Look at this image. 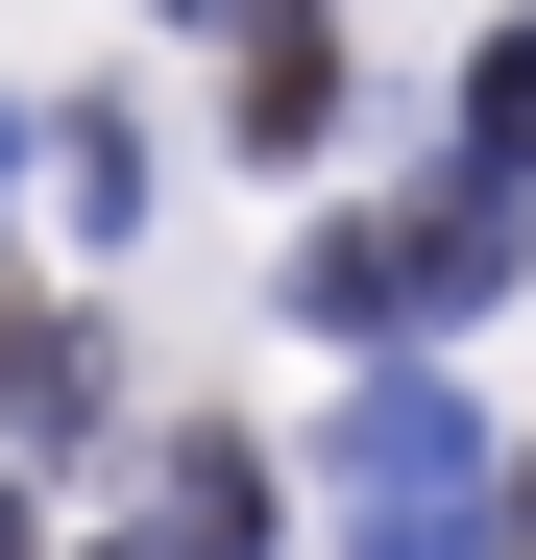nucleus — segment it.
I'll use <instances>...</instances> for the list:
<instances>
[{
  "label": "nucleus",
  "instance_id": "nucleus-1",
  "mask_svg": "<svg viewBox=\"0 0 536 560\" xmlns=\"http://www.w3.org/2000/svg\"><path fill=\"white\" fill-rule=\"evenodd\" d=\"M512 244H536V220L488 196V171H439V196L293 244V317H317V341H439V317H488V293H512Z\"/></svg>",
  "mask_w": 536,
  "mask_h": 560
},
{
  "label": "nucleus",
  "instance_id": "nucleus-2",
  "mask_svg": "<svg viewBox=\"0 0 536 560\" xmlns=\"http://www.w3.org/2000/svg\"><path fill=\"white\" fill-rule=\"evenodd\" d=\"M317 512H341V560H464V512H488V415L439 390V365H366L341 439H317Z\"/></svg>",
  "mask_w": 536,
  "mask_h": 560
},
{
  "label": "nucleus",
  "instance_id": "nucleus-3",
  "mask_svg": "<svg viewBox=\"0 0 536 560\" xmlns=\"http://www.w3.org/2000/svg\"><path fill=\"white\" fill-rule=\"evenodd\" d=\"M98 415H123V341H98V317H25V293H0V439H25V463H73Z\"/></svg>",
  "mask_w": 536,
  "mask_h": 560
},
{
  "label": "nucleus",
  "instance_id": "nucleus-4",
  "mask_svg": "<svg viewBox=\"0 0 536 560\" xmlns=\"http://www.w3.org/2000/svg\"><path fill=\"white\" fill-rule=\"evenodd\" d=\"M25 171H49V220H73V244H147V122H123V98L25 122Z\"/></svg>",
  "mask_w": 536,
  "mask_h": 560
},
{
  "label": "nucleus",
  "instance_id": "nucleus-5",
  "mask_svg": "<svg viewBox=\"0 0 536 560\" xmlns=\"http://www.w3.org/2000/svg\"><path fill=\"white\" fill-rule=\"evenodd\" d=\"M268 536V463L244 439H171V488H147V560H244Z\"/></svg>",
  "mask_w": 536,
  "mask_h": 560
},
{
  "label": "nucleus",
  "instance_id": "nucleus-6",
  "mask_svg": "<svg viewBox=\"0 0 536 560\" xmlns=\"http://www.w3.org/2000/svg\"><path fill=\"white\" fill-rule=\"evenodd\" d=\"M464 171H488V196H536V25L464 49Z\"/></svg>",
  "mask_w": 536,
  "mask_h": 560
},
{
  "label": "nucleus",
  "instance_id": "nucleus-7",
  "mask_svg": "<svg viewBox=\"0 0 536 560\" xmlns=\"http://www.w3.org/2000/svg\"><path fill=\"white\" fill-rule=\"evenodd\" d=\"M317 122H341V49L268 25V49H244V147H317Z\"/></svg>",
  "mask_w": 536,
  "mask_h": 560
},
{
  "label": "nucleus",
  "instance_id": "nucleus-8",
  "mask_svg": "<svg viewBox=\"0 0 536 560\" xmlns=\"http://www.w3.org/2000/svg\"><path fill=\"white\" fill-rule=\"evenodd\" d=\"M0 196H25V98H0Z\"/></svg>",
  "mask_w": 536,
  "mask_h": 560
},
{
  "label": "nucleus",
  "instance_id": "nucleus-9",
  "mask_svg": "<svg viewBox=\"0 0 536 560\" xmlns=\"http://www.w3.org/2000/svg\"><path fill=\"white\" fill-rule=\"evenodd\" d=\"M171 25H220V0H171Z\"/></svg>",
  "mask_w": 536,
  "mask_h": 560
}]
</instances>
